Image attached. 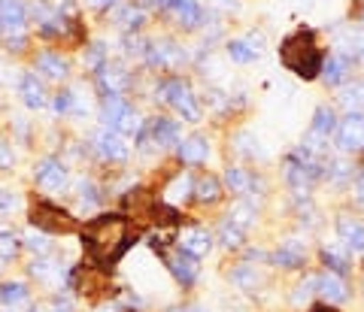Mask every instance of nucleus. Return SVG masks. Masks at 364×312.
<instances>
[{"instance_id":"obj_5","label":"nucleus","mask_w":364,"mask_h":312,"mask_svg":"<svg viewBox=\"0 0 364 312\" xmlns=\"http://www.w3.org/2000/svg\"><path fill=\"white\" fill-rule=\"evenodd\" d=\"M161 97L182 115V119L200 122V107H198L195 91H191L188 82H182V79H167V82L161 85Z\"/></svg>"},{"instance_id":"obj_11","label":"nucleus","mask_w":364,"mask_h":312,"mask_svg":"<svg viewBox=\"0 0 364 312\" xmlns=\"http://www.w3.org/2000/svg\"><path fill=\"white\" fill-rule=\"evenodd\" d=\"M37 185L40 188H46V191H61L64 185H67V167L61 164L58 158H46V161H40L37 164Z\"/></svg>"},{"instance_id":"obj_20","label":"nucleus","mask_w":364,"mask_h":312,"mask_svg":"<svg viewBox=\"0 0 364 312\" xmlns=\"http://www.w3.org/2000/svg\"><path fill=\"white\" fill-rule=\"evenodd\" d=\"M18 88H21V100H25L31 109H43L46 107V88L33 73H28L25 79H21Z\"/></svg>"},{"instance_id":"obj_38","label":"nucleus","mask_w":364,"mask_h":312,"mask_svg":"<svg viewBox=\"0 0 364 312\" xmlns=\"http://www.w3.org/2000/svg\"><path fill=\"white\" fill-rule=\"evenodd\" d=\"M119 18H122V25H124V28H140L143 13H140V9H134V6H124L122 13H119Z\"/></svg>"},{"instance_id":"obj_33","label":"nucleus","mask_w":364,"mask_h":312,"mask_svg":"<svg viewBox=\"0 0 364 312\" xmlns=\"http://www.w3.org/2000/svg\"><path fill=\"white\" fill-rule=\"evenodd\" d=\"M228 55H231V61H237V64H249V61H255L258 52L246 40H231L228 43Z\"/></svg>"},{"instance_id":"obj_21","label":"nucleus","mask_w":364,"mask_h":312,"mask_svg":"<svg viewBox=\"0 0 364 312\" xmlns=\"http://www.w3.org/2000/svg\"><path fill=\"white\" fill-rule=\"evenodd\" d=\"M182 58H186V55H182V49H179V45H173V43H155L149 49V61L155 67H176Z\"/></svg>"},{"instance_id":"obj_40","label":"nucleus","mask_w":364,"mask_h":312,"mask_svg":"<svg viewBox=\"0 0 364 312\" xmlns=\"http://www.w3.org/2000/svg\"><path fill=\"white\" fill-rule=\"evenodd\" d=\"M9 167H13V149L0 140V170H9Z\"/></svg>"},{"instance_id":"obj_10","label":"nucleus","mask_w":364,"mask_h":312,"mask_svg":"<svg viewBox=\"0 0 364 312\" xmlns=\"http://www.w3.org/2000/svg\"><path fill=\"white\" fill-rule=\"evenodd\" d=\"M337 240L352 252H364V222L349 213L337 215Z\"/></svg>"},{"instance_id":"obj_43","label":"nucleus","mask_w":364,"mask_h":312,"mask_svg":"<svg viewBox=\"0 0 364 312\" xmlns=\"http://www.w3.org/2000/svg\"><path fill=\"white\" fill-rule=\"evenodd\" d=\"M13 203H16V198H13V194L0 188V210H9V206H13Z\"/></svg>"},{"instance_id":"obj_26","label":"nucleus","mask_w":364,"mask_h":312,"mask_svg":"<svg viewBox=\"0 0 364 312\" xmlns=\"http://www.w3.org/2000/svg\"><path fill=\"white\" fill-rule=\"evenodd\" d=\"M195 200L198 203H215V200H222V185H219V179L215 176H200L198 182H195Z\"/></svg>"},{"instance_id":"obj_48","label":"nucleus","mask_w":364,"mask_h":312,"mask_svg":"<svg viewBox=\"0 0 364 312\" xmlns=\"http://www.w3.org/2000/svg\"><path fill=\"white\" fill-rule=\"evenodd\" d=\"M355 58H358V64H361V67H364V49H361V52H358V55H355Z\"/></svg>"},{"instance_id":"obj_7","label":"nucleus","mask_w":364,"mask_h":312,"mask_svg":"<svg viewBox=\"0 0 364 312\" xmlns=\"http://www.w3.org/2000/svg\"><path fill=\"white\" fill-rule=\"evenodd\" d=\"M337 146L343 152H358L364 149V115L361 112H349L343 122L337 124Z\"/></svg>"},{"instance_id":"obj_13","label":"nucleus","mask_w":364,"mask_h":312,"mask_svg":"<svg viewBox=\"0 0 364 312\" xmlns=\"http://www.w3.org/2000/svg\"><path fill=\"white\" fill-rule=\"evenodd\" d=\"M167 9H170V16H173V21L179 28L191 31V28H198L203 21V9H200L198 0H170Z\"/></svg>"},{"instance_id":"obj_50","label":"nucleus","mask_w":364,"mask_h":312,"mask_svg":"<svg viewBox=\"0 0 364 312\" xmlns=\"http://www.w3.org/2000/svg\"><path fill=\"white\" fill-rule=\"evenodd\" d=\"M104 312H116V309H104Z\"/></svg>"},{"instance_id":"obj_29","label":"nucleus","mask_w":364,"mask_h":312,"mask_svg":"<svg viewBox=\"0 0 364 312\" xmlns=\"http://www.w3.org/2000/svg\"><path fill=\"white\" fill-rule=\"evenodd\" d=\"M231 282L237 288H243V291H255V288L264 282V279H261V273L252 267V264H240V267L231 270Z\"/></svg>"},{"instance_id":"obj_44","label":"nucleus","mask_w":364,"mask_h":312,"mask_svg":"<svg viewBox=\"0 0 364 312\" xmlns=\"http://www.w3.org/2000/svg\"><path fill=\"white\" fill-rule=\"evenodd\" d=\"M49 312H73V303H67V300H58V303H52Z\"/></svg>"},{"instance_id":"obj_27","label":"nucleus","mask_w":364,"mask_h":312,"mask_svg":"<svg viewBox=\"0 0 364 312\" xmlns=\"http://www.w3.org/2000/svg\"><path fill=\"white\" fill-rule=\"evenodd\" d=\"M37 70L46 76V79H55V82H61V79L67 76V61H61L58 55L46 52L37 58Z\"/></svg>"},{"instance_id":"obj_14","label":"nucleus","mask_w":364,"mask_h":312,"mask_svg":"<svg viewBox=\"0 0 364 312\" xmlns=\"http://www.w3.org/2000/svg\"><path fill=\"white\" fill-rule=\"evenodd\" d=\"M179 249L188 252L191 258H203L213 249V237L207 234V230H200V227H186L179 234Z\"/></svg>"},{"instance_id":"obj_15","label":"nucleus","mask_w":364,"mask_h":312,"mask_svg":"<svg viewBox=\"0 0 364 312\" xmlns=\"http://www.w3.org/2000/svg\"><path fill=\"white\" fill-rule=\"evenodd\" d=\"M304 258H306V246L301 240H286L277 252H273V264H277V267H286V270L304 267Z\"/></svg>"},{"instance_id":"obj_23","label":"nucleus","mask_w":364,"mask_h":312,"mask_svg":"<svg viewBox=\"0 0 364 312\" xmlns=\"http://www.w3.org/2000/svg\"><path fill=\"white\" fill-rule=\"evenodd\" d=\"M152 143H158V146L179 143V124L173 119H161V115H158L152 122Z\"/></svg>"},{"instance_id":"obj_9","label":"nucleus","mask_w":364,"mask_h":312,"mask_svg":"<svg viewBox=\"0 0 364 312\" xmlns=\"http://www.w3.org/2000/svg\"><path fill=\"white\" fill-rule=\"evenodd\" d=\"M128 85H131V76L119 64H104L97 70V88L104 91V97H122Z\"/></svg>"},{"instance_id":"obj_45","label":"nucleus","mask_w":364,"mask_h":312,"mask_svg":"<svg viewBox=\"0 0 364 312\" xmlns=\"http://www.w3.org/2000/svg\"><path fill=\"white\" fill-rule=\"evenodd\" d=\"M85 4H91V6H97V9H109V6H116L119 0H85Z\"/></svg>"},{"instance_id":"obj_3","label":"nucleus","mask_w":364,"mask_h":312,"mask_svg":"<svg viewBox=\"0 0 364 312\" xmlns=\"http://www.w3.org/2000/svg\"><path fill=\"white\" fill-rule=\"evenodd\" d=\"M31 222L43 230H49V234H73V230H79V222L70 213L55 203H46V200L31 206Z\"/></svg>"},{"instance_id":"obj_31","label":"nucleus","mask_w":364,"mask_h":312,"mask_svg":"<svg viewBox=\"0 0 364 312\" xmlns=\"http://www.w3.org/2000/svg\"><path fill=\"white\" fill-rule=\"evenodd\" d=\"M0 300H4L6 306H18L28 300V288L25 282H4L0 285Z\"/></svg>"},{"instance_id":"obj_47","label":"nucleus","mask_w":364,"mask_h":312,"mask_svg":"<svg viewBox=\"0 0 364 312\" xmlns=\"http://www.w3.org/2000/svg\"><path fill=\"white\" fill-rule=\"evenodd\" d=\"M313 312H340V309H334V306H318V309H313Z\"/></svg>"},{"instance_id":"obj_16","label":"nucleus","mask_w":364,"mask_h":312,"mask_svg":"<svg viewBox=\"0 0 364 312\" xmlns=\"http://www.w3.org/2000/svg\"><path fill=\"white\" fill-rule=\"evenodd\" d=\"M318 294H322L328 303H343V300L349 297V288L343 282V276H337V273H322L318 276Z\"/></svg>"},{"instance_id":"obj_42","label":"nucleus","mask_w":364,"mask_h":312,"mask_svg":"<svg viewBox=\"0 0 364 312\" xmlns=\"http://www.w3.org/2000/svg\"><path fill=\"white\" fill-rule=\"evenodd\" d=\"M167 312H210L207 306H198V303H188V306H173V309H167Z\"/></svg>"},{"instance_id":"obj_28","label":"nucleus","mask_w":364,"mask_h":312,"mask_svg":"<svg viewBox=\"0 0 364 312\" xmlns=\"http://www.w3.org/2000/svg\"><path fill=\"white\" fill-rule=\"evenodd\" d=\"M322 261H325V267L331 273H337V276H343L349 270V255L340 246H334V242L322 246Z\"/></svg>"},{"instance_id":"obj_8","label":"nucleus","mask_w":364,"mask_h":312,"mask_svg":"<svg viewBox=\"0 0 364 312\" xmlns=\"http://www.w3.org/2000/svg\"><path fill=\"white\" fill-rule=\"evenodd\" d=\"M28 25V9L21 0H0V33H6L9 40L21 37V31Z\"/></svg>"},{"instance_id":"obj_12","label":"nucleus","mask_w":364,"mask_h":312,"mask_svg":"<svg viewBox=\"0 0 364 312\" xmlns=\"http://www.w3.org/2000/svg\"><path fill=\"white\" fill-rule=\"evenodd\" d=\"M95 149H97V152L104 155L107 161H124V158H128V143H124V136H122L119 131H112V128L97 131Z\"/></svg>"},{"instance_id":"obj_22","label":"nucleus","mask_w":364,"mask_h":312,"mask_svg":"<svg viewBox=\"0 0 364 312\" xmlns=\"http://www.w3.org/2000/svg\"><path fill=\"white\" fill-rule=\"evenodd\" d=\"M225 182L228 188H231L234 194H252L255 191V176L243 167H228L225 170Z\"/></svg>"},{"instance_id":"obj_17","label":"nucleus","mask_w":364,"mask_h":312,"mask_svg":"<svg viewBox=\"0 0 364 312\" xmlns=\"http://www.w3.org/2000/svg\"><path fill=\"white\" fill-rule=\"evenodd\" d=\"M210 155V143L207 136H188L179 143V161L182 164H203Z\"/></svg>"},{"instance_id":"obj_6","label":"nucleus","mask_w":364,"mask_h":312,"mask_svg":"<svg viewBox=\"0 0 364 312\" xmlns=\"http://www.w3.org/2000/svg\"><path fill=\"white\" fill-rule=\"evenodd\" d=\"M161 258L167 264V270L176 276V282L191 285L198 279V258H191L188 252H182V249H161Z\"/></svg>"},{"instance_id":"obj_34","label":"nucleus","mask_w":364,"mask_h":312,"mask_svg":"<svg viewBox=\"0 0 364 312\" xmlns=\"http://www.w3.org/2000/svg\"><path fill=\"white\" fill-rule=\"evenodd\" d=\"M85 107L79 103V95L76 91H61L58 97H55V112H61V115H70V112H82Z\"/></svg>"},{"instance_id":"obj_36","label":"nucleus","mask_w":364,"mask_h":312,"mask_svg":"<svg viewBox=\"0 0 364 312\" xmlns=\"http://www.w3.org/2000/svg\"><path fill=\"white\" fill-rule=\"evenodd\" d=\"M252 222H255V206H249V203H237L234 210H231V225L246 227V225H252Z\"/></svg>"},{"instance_id":"obj_35","label":"nucleus","mask_w":364,"mask_h":312,"mask_svg":"<svg viewBox=\"0 0 364 312\" xmlns=\"http://www.w3.org/2000/svg\"><path fill=\"white\" fill-rule=\"evenodd\" d=\"M219 240H222V246L225 249H240L243 246V227H237L231 222H225L222 230H219Z\"/></svg>"},{"instance_id":"obj_39","label":"nucleus","mask_w":364,"mask_h":312,"mask_svg":"<svg viewBox=\"0 0 364 312\" xmlns=\"http://www.w3.org/2000/svg\"><path fill=\"white\" fill-rule=\"evenodd\" d=\"M25 246L33 249V252H40V255H46V252L52 249V242L46 240L43 234H28V237H25Z\"/></svg>"},{"instance_id":"obj_49","label":"nucleus","mask_w":364,"mask_h":312,"mask_svg":"<svg viewBox=\"0 0 364 312\" xmlns=\"http://www.w3.org/2000/svg\"><path fill=\"white\" fill-rule=\"evenodd\" d=\"M358 21H361V25H364V6L358 9Z\"/></svg>"},{"instance_id":"obj_18","label":"nucleus","mask_w":364,"mask_h":312,"mask_svg":"<svg viewBox=\"0 0 364 312\" xmlns=\"http://www.w3.org/2000/svg\"><path fill=\"white\" fill-rule=\"evenodd\" d=\"M188 198H195V182H191L188 173H179V176H173V179L167 182L164 200L167 203H186Z\"/></svg>"},{"instance_id":"obj_46","label":"nucleus","mask_w":364,"mask_h":312,"mask_svg":"<svg viewBox=\"0 0 364 312\" xmlns=\"http://www.w3.org/2000/svg\"><path fill=\"white\" fill-rule=\"evenodd\" d=\"M143 4H152V6H167L170 0H143Z\"/></svg>"},{"instance_id":"obj_37","label":"nucleus","mask_w":364,"mask_h":312,"mask_svg":"<svg viewBox=\"0 0 364 312\" xmlns=\"http://www.w3.org/2000/svg\"><path fill=\"white\" fill-rule=\"evenodd\" d=\"M313 291H318V276H310V279H304L298 285V291H294V303H306V300L313 297Z\"/></svg>"},{"instance_id":"obj_19","label":"nucleus","mask_w":364,"mask_h":312,"mask_svg":"<svg viewBox=\"0 0 364 312\" xmlns=\"http://www.w3.org/2000/svg\"><path fill=\"white\" fill-rule=\"evenodd\" d=\"M31 276L37 282H46V285H58L64 279V267L58 261H49V258H33L31 264Z\"/></svg>"},{"instance_id":"obj_4","label":"nucleus","mask_w":364,"mask_h":312,"mask_svg":"<svg viewBox=\"0 0 364 312\" xmlns=\"http://www.w3.org/2000/svg\"><path fill=\"white\" fill-rule=\"evenodd\" d=\"M100 115H104L107 128L119 131V134H140V128H143L140 115L128 107L124 97H104V103H100Z\"/></svg>"},{"instance_id":"obj_1","label":"nucleus","mask_w":364,"mask_h":312,"mask_svg":"<svg viewBox=\"0 0 364 312\" xmlns=\"http://www.w3.org/2000/svg\"><path fill=\"white\" fill-rule=\"evenodd\" d=\"M136 230L124 215L119 213H100L82 227V246L85 255L95 267H112L124 252L134 246Z\"/></svg>"},{"instance_id":"obj_24","label":"nucleus","mask_w":364,"mask_h":312,"mask_svg":"<svg viewBox=\"0 0 364 312\" xmlns=\"http://www.w3.org/2000/svg\"><path fill=\"white\" fill-rule=\"evenodd\" d=\"M346 76H349V58H346V55H334V58H328L325 67H322V79H325V85H340Z\"/></svg>"},{"instance_id":"obj_32","label":"nucleus","mask_w":364,"mask_h":312,"mask_svg":"<svg viewBox=\"0 0 364 312\" xmlns=\"http://www.w3.org/2000/svg\"><path fill=\"white\" fill-rule=\"evenodd\" d=\"M16 255H18V237L13 234V227L0 225V258L13 261Z\"/></svg>"},{"instance_id":"obj_2","label":"nucleus","mask_w":364,"mask_h":312,"mask_svg":"<svg viewBox=\"0 0 364 312\" xmlns=\"http://www.w3.org/2000/svg\"><path fill=\"white\" fill-rule=\"evenodd\" d=\"M279 61L286 64V70H291L294 76H301V79H316L318 73H322V67H325L322 49H318V43H316V33L304 31V28L282 40Z\"/></svg>"},{"instance_id":"obj_25","label":"nucleus","mask_w":364,"mask_h":312,"mask_svg":"<svg viewBox=\"0 0 364 312\" xmlns=\"http://www.w3.org/2000/svg\"><path fill=\"white\" fill-rule=\"evenodd\" d=\"M313 134L328 140L331 134H337V112L331 107H318L313 115Z\"/></svg>"},{"instance_id":"obj_30","label":"nucleus","mask_w":364,"mask_h":312,"mask_svg":"<svg viewBox=\"0 0 364 312\" xmlns=\"http://www.w3.org/2000/svg\"><path fill=\"white\" fill-rule=\"evenodd\" d=\"M340 103L349 109V112H361L364 115V79L361 82H352L340 91Z\"/></svg>"},{"instance_id":"obj_51","label":"nucleus","mask_w":364,"mask_h":312,"mask_svg":"<svg viewBox=\"0 0 364 312\" xmlns=\"http://www.w3.org/2000/svg\"><path fill=\"white\" fill-rule=\"evenodd\" d=\"M0 261H4V258H0Z\"/></svg>"},{"instance_id":"obj_41","label":"nucleus","mask_w":364,"mask_h":312,"mask_svg":"<svg viewBox=\"0 0 364 312\" xmlns=\"http://www.w3.org/2000/svg\"><path fill=\"white\" fill-rule=\"evenodd\" d=\"M352 194H355V200L364 203V170L358 173L355 179H352Z\"/></svg>"}]
</instances>
